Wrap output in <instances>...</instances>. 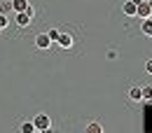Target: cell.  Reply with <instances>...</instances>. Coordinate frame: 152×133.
<instances>
[{
	"label": "cell",
	"mask_w": 152,
	"mask_h": 133,
	"mask_svg": "<svg viewBox=\"0 0 152 133\" xmlns=\"http://www.w3.org/2000/svg\"><path fill=\"white\" fill-rule=\"evenodd\" d=\"M73 42H75V40H73L70 33H58V38H56L54 44H58L61 49H70V47H73Z\"/></svg>",
	"instance_id": "cell-2"
},
{
	"label": "cell",
	"mask_w": 152,
	"mask_h": 133,
	"mask_svg": "<svg viewBox=\"0 0 152 133\" xmlns=\"http://www.w3.org/2000/svg\"><path fill=\"white\" fill-rule=\"evenodd\" d=\"M33 124H35V131H40V133L52 131V119H49V114H35Z\"/></svg>",
	"instance_id": "cell-1"
},
{
	"label": "cell",
	"mask_w": 152,
	"mask_h": 133,
	"mask_svg": "<svg viewBox=\"0 0 152 133\" xmlns=\"http://www.w3.org/2000/svg\"><path fill=\"white\" fill-rule=\"evenodd\" d=\"M140 33L145 35V38H152V17H145L143 23H140Z\"/></svg>",
	"instance_id": "cell-6"
},
{
	"label": "cell",
	"mask_w": 152,
	"mask_h": 133,
	"mask_svg": "<svg viewBox=\"0 0 152 133\" xmlns=\"http://www.w3.org/2000/svg\"><path fill=\"white\" fill-rule=\"evenodd\" d=\"M0 33H2V31H0Z\"/></svg>",
	"instance_id": "cell-19"
},
{
	"label": "cell",
	"mask_w": 152,
	"mask_h": 133,
	"mask_svg": "<svg viewBox=\"0 0 152 133\" xmlns=\"http://www.w3.org/2000/svg\"><path fill=\"white\" fill-rule=\"evenodd\" d=\"M10 26V14H0V31H5Z\"/></svg>",
	"instance_id": "cell-14"
},
{
	"label": "cell",
	"mask_w": 152,
	"mask_h": 133,
	"mask_svg": "<svg viewBox=\"0 0 152 133\" xmlns=\"http://www.w3.org/2000/svg\"><path fill=\"white\" fill-rule=\"evenodd\" d=\"M14 21H17V26L19 28H26L28 23H31V14L23 9V12H14Z\"/></svg>",
	"instance_id": "cell-4"
},
{
	"label": "cell",
	"mask_w": 152,
	"mask_h": 133,
	"mask_svg": "<svg viewBox=\"0 0 152 133\" xmlns=\"http://www.w3.org/2000/svg\"><path fill=\"white\" fill-rule=\"evenodd\" d=\"M14 9H12V0H5V2H0V14H12Z\"/></svg>",
	"instance_id": "cell-12"
},
{
	"label": "cell",
	"mask_w": 152,
	"mask_h": 133,
	"mask_svg": "<svg viewBox=\"0 0 152 133\" xmlns=\"http://www.w3.org/2000/svg\"><path fill=\"white\" fill-rule=\"evenodd\" d=\"M19 131L21 133H35V124H33V121H23L19 126Z\"/></svg>",
	"instance_id": "cell-11"
},
{
	"label": "cell",
	"mask_w": 152,
	"mask_h": 133,
	"mask_svg": "<svg viewBox=\"0 0 152 133\" xmlns=\"http://www.w3.org/2000/svg\"><path fill=\"white\" fill-rule=\"evenodd\" d=\"M28 7V0H12V9L14 12H23Z\"/></svg>",
	"instance_id": "cell-9"
},
{
	"label": "cell",
	"mask_w": 152,
	"mask_h": 133,
	"mask_svg": "<svg viewBox=\"0 0 152 133\" xmlns=\"http://www.w3.org/2000/svg\"><path fill=\"white\" fill-rule=\"evenodd\" d=\"M148 5H150V14H152V0H148Z\"/></svg>",
	"instance_id": "cell-18"
},
{
	"label": "cell",
	"mask_w": 152,
	"mask_h": 133,
	"mask_svg": "<svg viewBox=\"0 0 152 133\" xmlns=\"http://www.w3.org/2000/svg\"><path fill=\"white\" fill-rule=\"evenodd\" d=\"M105 56H108V61H115V58H117V52H108Z\"/></svg>",
	"instance_id": "cell-17"
},
{
	"label": "cell",
	"mask_w": 152,
	"mask_h": 133,
	"mask_svg": "<svg viewBox=\"0 0 152 133\" xmlns=\"http://www.w3.org/2000/svg\"><path fill=\"white\" fill-rule=\"evenodd\" d=\"M58 33H61V31H56V28H52V31H47V35H49V40H52V42H56Z\"/></svg>",
	"instance_id": "cell-15"
},
{
	"label": "cell",
	"mask_w": 152,
	"mask_h": 133,
	"mask_svg": "<svg viewBox=\"0 0 152 133\" xmlns=\"http://www.w3.org/2000/svg\"><path fill=\"white\" fill-rule=\"evenodd\" d=\"M136 17H140V19L152 17V14H150V5H148V0H140V2L136 5Z\"/></svg>",
	"instance_id": "cell-5"
},
{
	"label": "cell",
	"mask_w": 152,
	"mask_h": 133,
	"mask_svg": "<svg viewBox=\"0 0 152 133\" xmlns=\"http://www.w3.org/2000/svg\"><path fill=\"white\" fill-rule=\"evenodd\" d=\"M145 70H148V75H152V58L145 61Z\"/></svg>",
	"instance_id": "cell-16"
},
{
	"label": "cell",
	"mask_w": 152,
	"mask_h": 133,
	"mask_svg": "<svg viewBox=\"0 0 152 133\" xmlns=\"http://www.w3.org/2000/svg\"><path fill=\"white\" fill-rule=\"evenodd\" d=\"M52 44H54V42L49 40L47 33H38V35H35V47H38V49H52Z\"/></svg>",
	"instance_id": "cell-3"
},
{
	"label": "cell",
	"mask_w": 152,
	"mask_h": 133,
	"mask_svg": "<svg viewBox=\"0 0 152 133\" xmlns=\"http://www.w3.org/2000/svg\"><path fill=\"white\" fill-rule=\"evenodd\" d=\"M140 98L143 100H152V86L148 84V86H140Z\"/></svg>",
	"instance_id": "cell-13"
},
{
	"label": "cell",
	"mask_w": 152,
	"mask_h": 133,
	"mask_svg": "<svg viewBox=\"0 0 152 133\" xmlns=\"http://www.w3.org/2000/svg\"><path fill=\"white\" fill-rule=\"evenodd\" d=\"M122 12H124L126 17H136V5H133L131 0H126V2H124V7H122Z\"/></svg>",
	"instance_id": "cell-7"
},
{
	"label": "cell",
	"mask_w": 152,
	"mask_h": 133,
	"mask_svg": "<svg viewBox=\"0 0 152 133\" xmlns=\"http://www.w3.org/2000/svg\"><path fill=\"white\" fill-rule=\"evenodd\" d=\"M84 131H87V133H103V126H101L98 121H91V124H87Z\"/></svg>",
	"instance_id": "cell-10"
},
{
	"label": "cell",
	"mask_w": 152,
	"mask_h": 133,
	"mask_svg": "<svg viewBox=\"0 0 152 133\" xmlns=\"http://www.w3.org/2000/svg\"><path fill=\"white\" fill-rule=\"evenodd\" d=\"M129 98H131L133 103L143 100V98H140V86H129Z\"/></svg>",
	"instance_id": "cell-8"
}]
</instances>
